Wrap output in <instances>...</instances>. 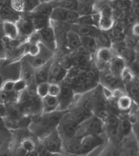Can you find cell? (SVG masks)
Instances as JSON below:
<instances>
[{
	"label": "cell",
	"mask_w": 139,
	"mask_h": 156,
	"mask_svg": "<svg viewBox=\"0 0 139 156\" xmlns=\"http://www.w3.org/2000/svg\"><path fill=\"white\" fill-rule=\"evenodd\" d=\"M113 58V54L111 49H98L95 54L96 65L99 69H102L110 65Z\"/></svg>",
	"instance_id": "obj_8"
},
{
	"label": "cell",
	"mask_w": 139,
	"mask_h": 156,
	"mask_svg": "<svg viewBox=\"0 0 139 156\" xmlns=\"http://www.w3.org/2000/svg\"><path fill=\"white\" fill-rule=\"evenodd\" d=\"M121 145V155L122 156H138L139 155V146L136 138L134 135H129L122 138Z\"/></svg>",
	"instance_id": "obj_5"
},
{
	"label": "cell",
	"mask_w": 139,
	"mask_h": 156,
	"mask_svg": "<svg viewBox=\"0 0 139 156\" xmlns=\"http://www.w3.org/2000/svg\"><path fill=\"white\" fill-rule=\"evenodd\" d=\"M129 69H130V72L134 73V75L139 74V56L136 57L134 61H132V63L130 64Z\"/></svg>",
	"instance_id": "obj_40"
},
{
	"label": "cell",
	"mask_w": 139,
	"mask_h": 156,
	"mask_svg": "<svg viewBox=\"0 0 139 156\" xmlns=\"http://www.w3.org/2000/svg\"><path fill=\"white\" fill-rule=\"evenodd\" d=\"M22 78L27 85H30V83H34V69L29 64L28 61H25L22 63Z\"/></svg>",
	"instance_id": "obj_19"
},
{
	"label": "cell",
	"mask_w": 139,
	"mask_h": 156,
	"mask_svg": "<svg viewBox=\"0 0 139 156\" xmlns=\"http://www.w3.org/2000/svg\"><path fill=\"white\" fill-rule=\"evenodd\" d=\"M104 142L100 135L89 134L80 138V154H88Z\"/></svg>",
	"instance_id": "obj_3"
},
{
	"label": "cell",
	"mask_w": 139,
	"mask_h": 156,
	"mask_svg": "<svg viewBox=\"0 0 139 156\" xmlns=\"http://www.w3.org/2000/svg\"><path fill=\"white\" fill-rule=\"evenodd\" d=\"M79 16L80 15L77 12L68 11L59 7L55 8L51 14V18L58 22H76Z\"/></svg>",
	"instance_id": "obj_4"
},
{
	"label": "cell",
	"mask_w": 139,
	"mask_h": 156,
	"mask_svg": "<svg viewBox=\"0 0 139 156\" xmlns=\"http://www.w3.org/2000/svg\"><path fill=\"white\" fill-rule=\"evenodd\" d=\"M132 129H133V124L130 122L128 118L119 119V130L122 138L132 134Z\"/></svg>",
	"instance_id": "obj_23"
},
{
	"label": "cell",
	"mask_w": 139,
	"mask_h": 156,
	"mask_svg": "<svg viewBox=\"0 0 139 156\" xmlns=\"http://www.w3.org/2000/svg\"><path fill=\"white\" fill-rule=\"evenodd\" d=\"M27 53L30 57H36L41 53V47L39 44H29L27 47Z\"/></svg>",
	"instance_id": "obj_31"
},
{
	"label": "cell",
	"mask_w": 139,
	"mask_h": 156,
	"mask_svg": "<svg viewBox=\"0 0 139 156\" xmlns=\"http://www.w3.org/2000/svg\"><path fill=\"white\" fill-rule=\"evenodd\" d=\"M135 125H136V128H137V130H138V132H139V118H137V121H136Z\"/></svg>",
	"instance_id": "obj_50"
},
{
	"label": "cell",
	"mask_w": 139,
	"mask_h": 156,
	"mask_svg": "<svg viewBox=\"0 0 139 156\" xmlns=\"http://www.w3.org/2000/svg\"><path fill=\"white\" fill-rule=\"evenodd\" d=\"M104 80H105V83H106V86L105 87H113L116 90V86H118L119 84V80H118V77L112 75V73L108 74L104 77Z\"/></svg>",
	"instance_id": "obj_33"
},
{
	"label": "cell",
	"mask_w": 139,
	"mask_h": 156,
	"mask_svg": "<svg viewBox=\"0 0 139 156\" xmlns=\"http://www.w3.org/2000/svg\"><path fill=\"white\" fill-rule=\"evenodd\" d=\"M109 68L111 73L119 78L122 73L124 72V69L127 68L125 59L121 56H113L112 60L111 61V63L109 65Z\"/></svg>",
	"instance_id": "obj_10"
},
{
	"label": "cell",
	"mask_w": 139,
	"mask_h": 156,
	"mask_svg": "<svg viewBox=\"0 0 139 156\" xmlns=\"http://www.w3.org/2000/svg\"><path fill=\"white\" fill-rule=\"evenodd\" d=\"M134 73L130 72V69L129 68H126L120 76V78H122L123 82H125V83H132L134 80Z\"/></svg>",
	"instance_id": "obj_36"
},
{
	"label": "cell",
	"mask_w": 139,
	"mask_h": 156,
	"mask_svg": "<svg viewBox=\"0 0 139 156\" xmlns=\"http://www.w3.org/2000/svg\"><path fill=\"white\" fill-rule=\"evenodd\" d=\"M59 107V100L58 97H53L51 95H47L42 99V108L44 112L52 113Z\"/></svg>",
	"instance_id": "obj_15"
},
{
	"label": "cell",
	"mask_w": 139,
	"mask_h": 156,
	"mask_svg": "<svg viewBox=\"0 0 139 156\" xmlns=\"http://www.w3.org/2000/svg\"><path fill=\"white\" fill-rule=\"evenodd\" d=\"M42 147L50 153H60L63 151V140L58 130H52L46 135L42 141Z\"/></svg>",
	"instance_id": "obj_2"
},
{
	"label": "cell",
	"mask_w": 139,
	"mask_h": 156,
	"mask_svg": "<svg viewBox=\"0 0 139 156\" xmlns=\"http://www.w3.org/2000/svg\"><path fill=\"white\" fill-rule=\"evenodd\" d=\"M68 73V69H64L60 64H53L51 66L50 73H49V80L50 84L56 83L58 84L61 81H65Z\"/></svg>",
	"instance_id": "obj_6"
},
{
	"label": "cell",
	"mask_w": 139,
	"mask_h": 156,
	"mask_svg": "<svg viewBox=\"0 0 139 156\" xmlns=\"http://www.w3.org/2000/svg\"><path fill=\"white\" fill-rule=\"evenodd\" d=\"M38 36H39L40 41H42L49 49H52V46L55 45V32L49 26L37 32Z\"/></svg>",
	"instance_id": "obj_12"
},
{
	"label": "cell",
	"mask_w": 139,
	"mask_h": 156,
	"mask_svg": "<svg viewBox=\"0 0 139 156\" xmlns=\"http://www.w3.org/2000/svg\"><path fill=\"white\" fill-rule=\"evenodd\" d=\"M4 127H5V124H4L3 120L0 118V132H1L4 129Z\"/></svg>",
	"instance_id": "obj_49"
},
{
	"label": "cell",
	"mask_w": 139,
	"mask_h": 156,
	"mask_svg": "<svg viewBox=\"0 0 139 156\" xmlns=\"http://www.w3.org/2000/svg\"><path fill=\"white\" fill-rule=\"evenodd\" d=\"M21 147H23V149H25L29 153H30V151H34V150L36 149L34 142L33 141V140H30V139L23 140L22 143H21Z\"/></svg>",
	"instance_id": "obj_37"
},
{
	"label": "cell",
	"mask_w": 139,
	"mask_h": 156,
	"mask_svg": "<svg viewBox=\"0 0 139 156\" xmlns=\"http://www.w3.org/2000/svg\"><path fill=\"white\" fill-rule=\"evenodd\" d=\"M27 83L23 80V79H19L17 81L14 82V89H13V91H15L16 93L18 92H22L24 91L27 88Z\"/></svg>",
	"instance_id": "obj_38"
},
{
	"label": "cell",
	"mask_w": 139,
	"mask_h": 156,
	"mask_svg": "<svg viewBox=\"0 0 139 156\" xmlns=\"http://www.w3.org/2000/svg\"><path fill=\"white\" fill-rule=\"evenodd\" d=\"M28 62L34 69H40V68L44 67L45 65H47V63L49 62V59L46 58L44 55H42L40 53L39 55L36 57H30V59L28 60Z\"/></svg>",
	"instance_id": "obj_25"
},
{
	"label": "cell",
	"mask_w": 139,
	"mask_h": 156,
	"mask_svg": "<svg viewBox=\"0 0 139 156\" xmlns=\"http://www.w3.org/2000/svg\"><path fill=\"white\" fill-rule=\"evenodd\" d=\"M73 89L69 85L65 84L63 87L61 86V93L58 96V100H59L58 108H60L61 110H66L73 101Z\"/></svg>",
	"instance_id": "obj_9"
},
{
	"label": "cell",
	"mask_w": 139,
	"mask_h": 156,
	"mask_svg": "<svg viewBox=\"0 0 139 156\" xmlns=\"http://www.w3.org/2000/svg\"><path fill=\"white\" fill-rule=\"evenodd\" d=\"M66 40L68 46L72 49L77 50L81 47V36L74 30H69L66 34Z\"/></svg>",
	"instance_id": "obj_17"
},
{
	"label": "cell",
	"mask_w": 139,
	"mask_h": 156,
	"mask_svg": "<svg viewBox=\"0 0 139 156\" xmlns=\"http://www.w3.org/2000/svg\"><path fill=\"white\" fill-rule=\"evenodd\" d=\"M81 46L84 49H86L89 52H94L95 51H97L98 50L94 37H90V36L81 37Z\"/></svg>",
	"instance_id": "obj_24"
},
{
	"label": "cell",
	"mask_w": 139,
	"mask_h": 156,
	"mask_svg": "<svg viewBox=\"0 0 139 156\" xmlns=\"http://www.w3.org/2000/svg\"><path fill=\"white\" fill-rule=\"evenodd\" d=\"M75 32L78 34L81 37L85 36H90V37H95L99 33L100 30L96 27H91V26H77V30Z\"/></svg>",
	"instance_id": "obj_20"
},
{
	"label": "cell",
	"mask_w": 139,
	"mask_h": 156,
	"mask_svg": "<svg viewBox=\"0 0 139 156\" xmlns=\"http://www.w3.org/2000/svg\"><path fill=\"white\" fill-rule=\"evenodd\" d=\"M99 156H122L121 155V152L120 151L117 149V147H115L114 145L111 142L109 144V146H107L104 151L101 152Z\"/></svg>",
	"instance_id": "obj_28"
},
{
	"label": "cell",
	"mask_w": 139,
	"mask_h": 156,
	"mask_svg": "<svg viewBox=\"0 0 139 156\" xmlns=\"http://www.w3.org/2000/svg\"><path fill=\"white\" fill-rule=\"evenodd\" d=\"M28 154H29V152L25 149H23L21 146L18 147L17 151H16V155L17 156H27Z\"/></svg>",
	"instance_id": "obj_44"
},
{
	"label": "cell",
	"mask_w": 139,
	"mask_h": 156,
	"mask_svg": "<svg viewBox=\"0 0 139 156\" xmlns=\"http://www.w3.org/2000/svg\"><path fill=\"white\" fill-rule=\"evenodd\" d=\"M63 150L70 154H80V138H72L63 141Z\"/></svg>",
	"instance_id": "obj_16"
},
{
	"label": "cell",
	"mask_w": 139,
	"mask_h": 156,
	"mask_svg": "<svg viewBox=\"0 0 139 156\" xmlns=\"http://www.w3.org/2000/svg\"><path fill=\"white\" fill-rule=\"evenodd\" d=\"M94 38L98 49H111V40L106 34L99 33Z\"/></svg>",
	"instance_id": "obj_26"
},
{
	"label": "cell",
	"mask_w": 139,
	"mask_h": 156,
	"mask_svg": "<svg viewBox=\"0 0 139 156\" xmlns=\"http://www.w3.org/2000/svg\"><path fill=\"white\" fill-rule=\"evenodd\" d=\"M2 30H3V33H4L5 36L11 41L16 40L20 34L17 24L14 22L4 21L2 24Z\"/></svg>",
	"instance_id": "obj_11"
},
{
	"label": "cell",
	"mask_w": 139,
	"mask_h": 156,
	"mask_svg": "<svg viewBox=\"0 0 139 156\" xmlns=\"http://www.w3.org/2000/svg\"><path fill=\"white\" fill-rule=\"evenodd\" d=\"M58 7L65 10H68V11L77 12V9H78V2L77 1H62L58 4Z\"/></svg>",
	"instance_id": "obj_32"
},
{
	"label": "cell",
	"mask_w": 139,
	"mask_h": 156,
	"mask_svg": "<svg viewBox=\"0 0 139 156\" xmlns=\"http://www.w3.org/2000/svg\"><path fill=\"white\" fill-rule=\"evenodd\" d=\"M5 50H6V43L4 40L0 38V55H4Z\"/></svg>",
	"instance_id": "obj_45"
},
{
	"label": "cell",
	"mask_w": 139,
	"mask_h": 156,
	"mask_svg": "<svg viewBox=\"0 0 139 156\" xmlns=\"http://www.w3.org/2000/svg\"><path fill=\"white\" fill-rule=\"evenodd\" d=\"M0 18H2L4 21H10L17 23L21 16L18 12H14L12 7L9 5H2L0 8Z\"/></svg>",
	"instance_id": "obj_13"
},
{
	"label": "cell",
	"mask_w": 139,
	"mask_h": 156,
	"mask_svg": "<svg viewBox=\"0 0 139 156\" xmlns=\"http://www.w3.org/2000/svg\"><path fill=\"white\" fill-rule=\"evenodd\" d=\"M10 6L12 7V9L16 12H25V1H21V0H17V1H11Z\"/></svg>",
	"instance_id": "obj_35"
},
{
	"label": "cell",
	"mask_w": 139,
	"mask_h": 156,
	"mask_svg": "<svg viewBox=\"0 0 139 156\" xmlns=\"http://www.w3.org/2000/svg\"><path fill=\"white\" fill-rule=\"evenodd\" d=\"M105 130L112 139H117L120 135L119 118L115 115H110L105 121Z\"/></svg>",
	"instance_id": "obj_7"
},
{
	"label": "cell",
	"mask_w": 139,
	"mask_h": 156,
	"mask_svg": "<svg viewBox=\"0 0 139 156\" xmlns=\"http://www.w3.org/2000/svg\"><path fill=\"white\" fill-rule=\"evenodd\" d=\"M103 94L104 96L107 98V99H110L112 97H113V92L109 89V88H107V87H103Z\"/></svg>",
	"instance_id": "obj_43"
},
{
	"label": "cell",
	"mask_w": 139,
	"mask_h": 156,
	"mask_svg": "<svg viewBox=\"0 0 139 156\" xmlns=\"http://www.w3.org/2000/svg\"><path fill=\"white\" fill-rule=\"evenodd\" d=\"M50 69H51V65L47 64L40 69H34V81L37 83V85L48 82Z\"/></svg>",
	"instance_id": "obj_18"
},
{
	"label": "cell",
	"mask_w": 139,
	"mask_h": 156,
	"mask_svg": "<svg viewBox=\"0 0 139 156\" xmlns=\"http://www.w3.org/2000/svg\"><path fill=\"white\" fill-rule=\"evenodd\" d=\"M132 83H134V85H136V86H137V87H139V74L134 75V80H133V82H132Z\"/></svg>",
	"instance_id": "obj_48"
},
{
	"label": "cell",
	"mask_w": 139,
	"mask_h": 156,
	"mask_svg": "<svg viewBox=\"0 0 139 156\" xmlns=\"http://www.w3.org/2000/svg\"><path fill=\"white\" fill-rule=\"evenodd\" d=\"M133 33L134 35H139V23H137V24H135L134 27H133Z\"/></svg>",
	"instance_id": "obj_46"
},
{
	"label": "cell",
	"mask_w": 139,
	"mask_h": 156,
	"mask_svg": "<svg viewBox=\"0 0 139 156\" xmlns=\"http://www.w3.org/2000/svg\"><path fill=\"white\" fill-rule=\"evenodd\" d=\"M100 14V16H102V17H109V18H112V11L111 8L109 7H105L103 8V9L100 11L99 12Z\"/></svg>",
	"instance_id": "obj_42"
},
{
	"label": "cell",
	"mask_w": 139,
	"mask_h": 156,
	"mask_svg": "<svg viewBox=\"0 0 139 156\" xmlns=\"http://www.w3.org/2000/svg\"><path fill=\"white\" fill-rule=\"evenodd\" d=\"M129 92H130L129 96L132 98L133 102H134L136 105H139V87H137L134 83H130Z\"/></svg>",
	"instance_id": "obj_30"
},
{
	"label": "cell",
	"mask_w": 139,
	"mask_h": 156,
	"mask_svg": "<svg viewBox=\"0 0 139 156\" xmlns=\"http://www.w3.org/2000/svg\"><path fill=\"white\" fill-rule=\"evenodd\" d=\"M30 19H32L34 30H37V32L49 27V17H44L34 14L33 17H30Z\"/></svg>",
	"instance_id": "obj_22"
},
{
	"label": "cell",
	"mask_w": 139,
	"mask_h": 156,
	"mask_svg": "<svg viewBox=\"0 0 139 156\" xmlns=\"http://www.w3.org/2000/svg\"><path fill=\"white\" fill-rule=\"evenodd\" d=\"M16 24L19 30V34L23 35H32L34 34V28L33 22L30 18L21 17Z\"/></svg>",
	"instance_id": "obj_14"
},
{
	"label": "cell",
	"mask_w": 139,
	"mask_h": 156,
	"mask_svg": "<svg viewBox=\"0 0 139 156\" xmlns=\"http://www.w3.org/2000/svg\"><path fill=\"white\" fill-rule=\"evenodd\" d=\"M14 89V81L12 80H8L2 85V90L7 92V93H11L13 91Z\"/></svg>",
	"instance_id": "obj_41"
},
{
	"label": "cell",
	"mask_w": 139,
	"mask_h": 156,
	"mask_svg": "<svg viewBox=\"0 0 139 156\" xmlns=\"http://www.w3.org/2000/svg\"><path fill=\"white\" fill-rule=\"evenodd\" d=\"M133 100L129 95H122L119 97L116 101V106L118 110L121 112H128L130 111V108L133 107Z\"/></svg>",
	"instance_id": "obj_21"
},
{
	"label": "cell",
	"mask_w": 139,
	"mask_h": 156,
	"mask_svg": "<svg viewBox=\"0 0 139 156\" xmlns=\"http://www.w3.org/2000/svg\"><path fill=\"white\" fill-rule=\"evenodd\" d=\"M105 130V124L98 117L90 116L88 119L81 123L76 129L75 138H82L85 135L95 134L100 135Z\"/></svg>",
	"instance_id": "obj_1"
},
{
	"label": "cell",
	"mask_w": 139,
	"mask_h": 156,
	"mask_svg": "<svg viewBox=\"0 0 139 156\" xmlns=\"http://www.w3.org/2000/svg\"><path fill=\"white\" fill-rule=\"evenodd\" d=\"M27 156H40V151H39V150H37V149H35L34 151H30Z\"/></svg>",
	"instance_id": "obj_47"
},
{
	"label": "cell",
	"mask_w": 139,
	"mask_h": 156,
	"mask_svg": "<svg viewBox=\"0 0 139 156\" xmlns=\"http://www.w3.org/2000/svg\"><path fill=\"white\" fill-rule=\"evenodd\" d=\"M49 86H50L49 82L41 83L36 86V94L40 99H43L47 95H49Z\"/></svg>",
	"instance_id": "obj_29"
},
{
	"label": "cell",
	"mask_w": 139,
	"mask_h": 156,
	"mask_svg": "<svg viewBox=\"0 0 139 156\" xmlns=\"http://www.w3.org/2000/svg\"><path fill=\"white\" fill-rule=\"evenodd\" d=\"M113 23H114L113 18L100 16L99 22H98V29L101 30H109L113 27Z\"/></svg>",
	"instance_id": "obj_27"
},
{
	"label": "cell",
	"mask_w": 139,
	"mask_h": 156,
	"mask_svg": "<svg viewBox=\"0 0 139 156\" xmlns=\"http://www.w3.org/2000/svg\"><path fill=\"white\" fill-rule=\"evenodd\" d=\"M61 93V86L56 83H52L49 86V95L58 97Z\"/></svg>",
	"instance_id": "obj_34"
},
{
	"label": "cell",
	"mask_w": 139,
	"mask_h": 156,
	"mask_svg": "<svg viewBox=\"0 0 139 156\" xmlns=\"http://www.w3.org/2000/svg\"><path fill=\"white\" fill-rule=\"evenodd\" d=\"M40 5L39 1H35V0H26L25 1V11L29 12H34L35 9Z\"/></svg>",
	"instance_id": "obj_39"
}]
</instances>
